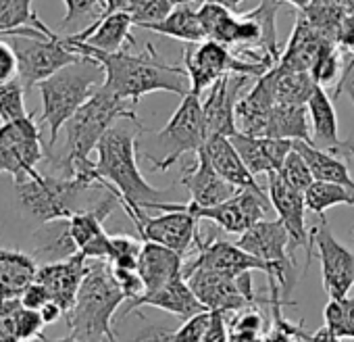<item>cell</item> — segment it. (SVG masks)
Segmentation results:
<instances>
[{
    "label": "cell",
    "mask_w": 354,
    "mask_h": 342,
    "mask_svg": "<svg viewBox=\"0 0 354 342\" xmlns=\"http://www.w3.org/2000/svg\"><path fill=\"white\" fill-rule=\"evenodd\" d=\"M63 38L80 55L96 59L104 67L102 86L131 105H138L142 96L152 92H171L184 98L192 90L186 65L165 63L152 44H146L144 53H129L127 48L119 53H102L69 36Z\"/></svg>",
    "instance_id": "obj_1"
},
{
    "label": "cell",
    "mask_w": 354,
    "mask_h": 342,
    "mask_svg": "<svg viewBox=\"0 0 354 342\" xmlns=\"http://www.w3.org/2000/svg\"><path fill=\"white\" fill-rule=\"evenodd\" d=\"M148 132L142 123L119 125L115 123L100 140L96 152V171L117 192L121 207L136 224L152 203H162L169 190H158L146 182L136 163L138 134Z\"/></svg>",
    "instance_id": "obj_2"
},
{
    "label": "cell",
    "mask_w": 354,
    "mask_h": 342,
    "mask_svg": "<svg viewBox=\"0 0 354 342\" xmlns=\"http://www.w3.org/2000/svg\"><path fill=\"white\" fill-rule=\"evenodd\" d=\"M119 119L140 121L129 100H123L100 86L65 123V154L53 156V152H48L46 161L63 169V176H71L77 167L94 163L90 159V152L98 148L102 136Z\"/></svg>",
    "instance_id": "obj_3"
},
{
    "label": "cell",
    "mask_w": 354,
    "mask_h": 342,
    "mask_svg": "<svg viewBox=\"0 0 354 342\" xmlns=\"http://www.w3.org/2000/svg\"><path fill=\"white\" fill-rule=\"evenodd\" d=\"M127 300L113 267L106 259H88V271L80 286L77 298L71 311L65 315L71 336L84 342H117L113 332V319Z\"/></svg>",
    "instance_id": "obj_4"
},
{
    "label": "cell",
    "mask_w": 354,
    "mask_h": 342,
    "mask_svg": "<svg viewBox=\"0 0 354 342\" xmlns=\"http://www.w3.org/2000/svg\"><path fill=\"white\" fill-rule=\"evenodd\" d=\"M104 84V67L82 55L80 61L59 69L50 78L38 84L42 96L40 123L48 127V146L53 148L59 140L61 129L73 117V113Z\"/></svg>",
    "instance_id": "obj_5"
},
{
    "label": "cell",
    "mask_w": 354,
    "mask_h": 342,
    "mask_svg": "<svg viewBox=\"0 0 354 342\" xmlns=\"http://www.w3.org/2000/svg\"><path fill=\"white\" fill-rule=\"evenodd\" d=\"M92 190H104L92 186L77 176H50L38 174L15 180L17 201L30 217L40 224L55 219H69L73 213L84 211V197Z\"/></svg>",
    "instance_id": "obj_6"
},
{
    "label": "cell",
    "mask_w": 354,
    "mask_h": 342,
    "mask_svg": "<svg viewBox=\"0 0 354 342\" xmlns=\"http://www.w3.org/2000/svg\"><path fill=\"white\" fill-rule=\"evenodd\" d=\"M152 136V146L156 152H144L142 156L154 171H167L188 152H198L209 138L201 94L188 92L167 125Z\"/></svg>",
    "instance_id": "obj_7"
},
{
    "label": "cell",
    "mask_w": 354,
    "mask_h": 342,
    "mask_svg": "<svg viewBox=\"0 0 354 342\" xmlns=\"http://www.w3.org/2000/svg\"><path fill=\"white\" fill-rule=\"evenodd\" d=\"M148 209L156 211H171L182 209L194 215L196 219L213 222L217 228H221L227 234H244L250 226H254L261 219L269 217L271 201L267 190H252V188H240L232 199L213 205V207H198L194 203H152ZM146 209V211H148Z\"/></svg>",
    "instance_id": "obj_8"
},
{
    "label": "cell",
    "mask_w": 354,
    "mask_h": 342,
    "mask_svg": "<svg viewBox=\"0 0 354 342\" xmlns=\"http://www.w3.org/2000/svg\"><path fill=\"white\" fill-rule=\"evenodd\" d=\"M238 244L273 267V278L269 280L279 284L281 294L288 300L300 273L296 255L290 253V234L286 226L279 219H261L240 234Z\"/></svg>",
    "instance_id": "obj_9"
},
{
    "label": "cell",
    "mask_w": 354,
    "mask_h": 342,
    "mask_svg": "<svg viewBox=\"0 0 354 342\" xmlns=\"http://www.w3.org/2000/svg\"><path fill=\"white\" fill-rule=\"evenodd\" d=\"M184 65L190 75V92L194 94L211 88L225 73H240L257 80L273 67V63L246 61L238 53H232L230 46H223L215 40L190 44V48L184 53Z\"/></svg>",
    "instance_id": "obj_10"
},
{
    "label": "cell",
    "mask_w": 354,
    "mask_h": 342,
    "mask_svg": "<svg viewBox=\"0 0 354 342\" xmlns=\"http://www.w3.org/2000/svg\"><path fill=\"white\" fill-rule=\"evenodd\" d=\"M50 146L44 144L40 123L34 113L26 119L0 123V174L15 180L36 176L38 165L46 161Z\"/></svg>",
    "instance_id": "obj_11"
},
{
    "label": "cell",
    "mask_w": 354,
    "mask_h": 342,
    "mask_svg": "<svg viewBox=\"0 0 354 342\" xmlns=\"http://www.w3.org/2000/svg\"><path fill=\"white\" fill-rule=\"evenodd\" d=\"M11 46L17 55L19 80L28 94L59 69L82 59L57 32L50 36H11Z\"/></svg>",
    "instance_id": "obj_12"
},
{
    "label": "cell",
    "mask_w": 354,
    "mask_h": 342,
    "mask_svg": "<svg viewBox=\"0 0 354 342\" xmlns=\"http://www.w3.org/2000/svg\"><path fill=\"white\" fill-rule=\"evenodd\" d=\"M313 246L321 265V282L329 298L348 296L354 288V251L342 244L327 226V219L321 217L319 224L310 230Z\"/></svg>",
    "instance_id": "obj_13"
},
{
    "label": "cell",
    "mask_w": 354,
    "mask_h": 342,
    "mask_svg": "<svg viewBox=\"0 0 354 342\" xmlns=\"http://www.w3.org/2000/svg\"><path fill=\"white\" fill-rule=\"evenodd\" d=\"M267 195H269L273 211L277 213V219L286 226L290 234V253L296 255V251L302 249L306 255V261H304V269H306L310 265L315 246H313V234L304 222V215L308 209L304 195L294 190L288 182H283L277 171L267 176Z\"/></svg>",
    "instance_id": "obj_14"
},
{
    "label": "cell",
    "mask_w": 354,
    "mask_h": 342,
    "mask_svg": "<svg viewBox=\"0 0 354 342\" xmlns=\"http://www.w3.org/2000/svg\"><path fill=\"white\" fill-rule=\"evenodd\" d=\"M196 257L184 263V278L192 276L198 269H215L227 273H242V271H263L267 278H273V267L263 259L244 251L238 242L232 244L219 238H198L196 240Z\"/></svg>",
    "instance_id": "obj_15"
},
{
    "label": "cell",
    "mask_w": 354,
    "mask_h": 342,
    "mask_svg": "<svg viewBox=\"0 0 354 342\" xmlns=\"http://www.w3.org/2000/svg\"><path fill=\"white\" fill-rule=\"evenodd\" d=\"M198 222L201 219H196L188 211L171 209V211H160V215L156 217H150L144 213L133 226H136L140 240H150V242L169 246L186 257L192 244H196V240L201 238Z\"/></svg>",
    "instance_id": "obj_16"
},
{
    "label": "cell",
    "mask_w": 354,
    "mask_h": 342,
    "mask_svg": "<svg viewBox=\"0 0 354 342\" xmlns=\"http://www.w3.org/2000/svg\"><path fill=\"white\" fill-rule=\"evenodd\" d=\"M252 78L240 73L221 75L211 88L207 98L203 100V113L209 136H234L238 132L236 125V107L244 96L246 84Z\"/></svg>",
    "instance_id": "obj_17"
},
{
    "label": "cell",
    "mask_w": 354,
    "mask_h": 342,
    "mask_svg": "<svg viewBox=\"0 0 354 342\" xmlns=\"http://www.w3.org/2000/svg\"><path fill=\"white\" fill-rule=\"evenodd\" d=\"M186 280L192 286L198 300L209 311H221V313L232 315L244 307H252V303L246 298V294L240 288L238 273L198 269L192 276H188Z\"/></svg>",
    "instance_id": "obj_18"
},
{
    "label": "cell",
    "mask_w": 354,
    "mask_h": 342,
    "mask_svg": "<svg viewBox=\"0 0 354 342\" xmlns=\"http://www.w3.org/2000/svg\"><path fill=\"white\" fill-rule=\"evenodd\" d=\"M308 119H310V142L317 148L329 150L342 159H354V146L339 138L337 132V115L333 109V98L325 90V86H317L313 96L306 102Z\"/></svg>",
    "instance_id": "obj_19"
},
{
    "label": "cell",
    "mask_w": 354,
    "mask_h": 342,
    "mask_svg": "<svg viewBox=\"0 0 354 342\" xmlns=\"http://www.w3.org/2000/svg\"><path fill=\"white\" fill-rule=\"evenodd\" d=\"M86 271H88V257L77 253L63 261L42 263L38 267L36 282H40L48 290L50 298L55 303H59L67 315L77 298V292H80Z\"/></svg>",
    "instance_id": "obj_20"
},
{
    "label": "cell",
    "mask_w": 354,
    "mask_h": 342,
    "mask_svg": "<svg viewBox=\"0 0 354 342\" xmlns=\"http://www.w3.org/2000/svg\"><path fill=\"white\" fill-rule=\"evenodd\" d=\"M140 307H154V309H160L165 313H171L175 317H180V319H190L192 315L209 311L198 300V296L194 294L192 286L188 284V280L184 276H177L175 280H171L167 286H162L156 292L142 294L140 298L129 300V305L121 313V319L127 317L131 311H136Z\"/></svg>",
    "instance_id": "obj_21"
},
{
    "label": "cell",
    "mask_w": 354,
    "mask_h": 342,
    "mask_svg": "<svg viewBox=\"0 0 354 342\" xmlns=\"http://www.w3.org/2000/svg\"><path fill=\"white\" fill-rule=\"evenodd\" d=\"M275 65L257 78L254 86L240 98L236 107V119L240 123V132L252 136H265L271 111L275 107Z\"/></svg>",
    "instance_id": "obj_22"
},
{
    "label": "cell",
    "mask_w": 354,
    "mask_h": 342,
    "mask_svg": "<svg viewBox=\"0 0 354 342\" xmlns=\"http://www.w3.org/2000/svg\"><path fill=\"white\" fill-rule=\"evenodd\" d=\"M236 150L240 152L246 167L254 176L259 174H275L281 169L288 152L294 148L292 140L286 138H271V136H252L244 132H236L232 136Z\"/></svg>",
    "instance_id": "obj_23"
},
{
    "label": "cell",
    "mask_w": 354,
    "mask_h": 342,
    "mask_svg": "<svg viewBox=\"0 0 354 342\" xmlns=\"http://www.w3.org/2000/svg\"><path fill=\"white\" fill-rule=\"evenodd\" d=\"M180 182L190 192V203H194L198 207L219 205V203L232 199L240 190L217 174L203 148L196 152V163L192 167L184 169V176Z\"/></svg>",
    "instance_id": "obj_24"
},
{
    "label": "cell",
    "mask_w": 354,
    "mask_h": 342,
    "mask_svg": "<svg viewBox=\"0 0 354 342\" xmlns=\"http://www.w3.org/2000/svg\"><path fill=\"white\" fill-rule=\"evenodd\" d=\"M184 255L177 251L144 240L142 253L138 259V273L144 282V294L156 292L167 286L177 276H184Z\"/></svg>",
    "instance_id": "obj_25"
},
{
    "label": "cell",
    "mask_w": 354,
    "mask_h": 342,
    "mask_svg": "<svg viewBox=\"0 0 354 342\" xmlns=\"http://www.w3.org/2000/svg\"><path fill=\"white\" fill-rule=\"evenodd\" d=\"M205 154L209 156L211 165L217 174L227 180L236 188H252V190H267L257 182V176L246 167L240 152L236 150L230 136H209L205 146Z\"/></svg>",
    "instance_id": "obj_26"
},
{
    "label": "cell",
    "mask_w": 354,
    "mask_h": 342,
    "mask_svg": "<svg viewBox=\"0 0 354 342\" xmlns=\"http://www.w3.org/2000/svg\"><path fill=\"white\" fill-rule=\"evenodd\" d=\"M133 19L129 13H113L98 17L90 26H86L82 32L71 34L69 38L77 42H86L88 46L102 51V53H119L125 51V46H133L136 40L131 38Z\"/></svg>",
    "instance_id": "obj_27"
},
{
    "label": "cell",
    "mask_w": 354,
    "mask_h": 342,
    "mask_svg": "<svg viewBox=\"0 0 354 342\" xmlns=\"http://www.w3.org/2000/svg\"><path fill=\"white\" fill-rule=\"evenodd\" d=\"M38 267L34 255L0 244V298H21L26 288L36 282Z\"/></svg>",
    "instance_id": "obj_28"
},
{
    "label": "cell",
    "mask_w": 354,
    "mask_h": 342,
    "mask_svg": "<svg viewBox=\"0 0 354 342\" xmlns=\"http://www.w3.org/2000/svg\"><path fill=\"white\" fill-rule=\"evenodd\" d=\"M331 42L333 40L319 34L306 19H302L298 15L294 32H292L288 46L279 59V65L288 67V69H310V65L319 57V53Z\"/></svg>",
    "instance_id": "obj_29"
},
{
    "label": "cell",
    "mask_w": 354,
    "mask_h": 342,
    "mask_svg": "<svg viewBox=\"0 0 354 342\" xmlns=\"http://www.w3.org/2000/svg\"><path fill=\"white\" fill-rule=\"evenodd\" d=\"M77 246L73 242L69 219H55L42 224L34 234V259L42 263H55L77 255Z\"/></svg>",
    "instance_id": "obj_30"
},
{
    "label": "cell",
    "mask_w": 354,
    "mask_h": 342,
    "mask_svg": "<svg viewBox=\"0 0 354 342\" xmlns=\"http://www.w3.org/2000/svg\"><path fill=\"white\" fill-rule=\"evenodd\" d=\"M142 30H148V32H154L173 40H182L186 44H201L207 40L205 30L198 19V9L190 0H184V3L177 5L162 21L148 24Z\"/></svg>",
    "instance_id": "obj_31"
},
{
    "label": "cell",
    "mask_w": 354,
    "mask_h": 342,
    "mask_svg": "<svg viewBox=\"0 0 354 342\" xmlns=\"http://www.w3.org/2000/svg\"><path fill=\"white\" fill-rule=\"evenodd\" d=\"M50 34L53 30L34 11V0H0V38Z\"/></svg>",
    "instance_id": "obj_32"
},
{
    "label": "cell",
    "mask_w": 354,
    "mask_h": 342,
    "mask_svg": "<svg viewBox=\"0 0 354 342\" xmlns=\"http://www.w3.org/2000/svg\"><path fill=\"white\" fill-rule=\"evenodd\" d=\"M294 148L304 156V161L308 163L315 182H329V184H339L346 186L350 190H354V180L348 171V165L344 163L342 156L317 148L313 142H304V140H296Z\"/></svg>",
    "instance_id": "obj_33"
},
{
    "label": "cell",
    "mask_w": 354,
    "mask_h": 342,
    "mask_svg": "<svg viewBox=\"0 0 354 342\" xmlns=\"http://www.w3.org/2000/svg\"><path fill=\"white\" fill-rule=\"evenodd\" d=\"M271 138H286V140H304L310 142V119L306 105H292V102H275L267 134Z\"/></svg>",
    "instance_id": "obj_34"
},
{
    "label": "cell",
    "mask_w": 354,
    "mask_h": 342,
    "mask_svg": "<svg viewBox=\"0 0 354 342\" xmlns=\"http://www.w3.org/2000/svg\"><path fill=\"white\" fill-rule=\"evenodd\" d=\"M198 19L207 40H215L223 46H236L238 40V15L232 9L217 3H203L198 7Z\"/></svg>",
    "instance_id": "obj_35"
},
{
    "label": "cell",
    "mask_w": 354,
    "mask_h": 342,
    "mask_svg": "<svg viewBox=\"0 0 354 342\" xmlns=\"http://www.w3.org/2000/svg\"><path fill=\"white\" fill-rule=\"evenodd\" d=\"M319 84L308 69H288L279 63L275 65V100L306 105Z\"/></svg>",
    "instance_id": "obj_36"
},
{
    "label": "cell",
    "mask_w": 354,
    "mask_h": 342,
    "mask_svg": "<svg viewBox=\"0 0 354 342\" xmlns=\"http://www.w3.org/2000/svg\"><path fill=\"white\" fill-rule=\"evenodd\" d=\"M308 211L317 213L319 219L325 217V213L331 207L337 205H348L354 207V190L339 186V184H329V182H313V186L304 195Z\"/></svg>",
    "instance_id": "obj_37"
},
{
    "label": "cell",
    "mask_w": 354,
    "mask_h": 342,
    "mask_svg": "<svg viewBox=\"0 0 354 342\" xmlns=\"http://www.w3.org/2000/svg\"><path fill=\"white\" fill-rule=\"evenodd\" d=\"M325 327L344 340H354V296L329 298L323 311Z\"/></svg>",
    "instance_id": "obj_38"
},
{
    "label": "cell",
    "mask_w": 354,
    "mask_h": 342,
    "mask_svg": "<svg viewBox=\"0 0 354 342\" xmlns=\"http://www.w3.org/2000/svg\"><path fill=\"white\" fill-rule=\"evenodd\" d=\"M26 86L19 78L7 84H0V121H19L30 115L26 107Z\"/></svg>",
    "instance_id": "obj_39"
},
{
    "label": "cell",
    "mask_w": 354,
    "mask_h": 342,
    "mask_svg": "<svg viewBox=\"0 0 354 342\" xmlns=\"http://www.w3.org/2000/svg\"><path fill=\"white\" fill-rule=\"evenodd\" d=\"M277 174L281 176L283 182H288L294 190H298L302 195H306V190L315 182L308 163L304 161V156L296 148H292L288 152V156H286V161H283V165H281V169L277 171Z\"/></svg>",
    "instance_id": "obj_40"
},
{
    "label": "cell",
    "mask_w": 354,
    "mask_h": 342,
    "mask_svg": "<svg viewBox=\"0 0 354 342\" xmlns=\"http://www.w3.org/2000/svg\"><path fill=\"white\" fill-rule=\"evenodd\" d=\"M144 240H138L127 234H111V255L109 263L113 267H123V269H138V259L142 253Z\"/></svg>",
    "instance_id": "obj_41"
},
{
    "label": "cell",
    "mask_w": 354,
    "mask_h": 342,
    "mask_svg": "<svg viewBox=\"0 0 354 342\" xmlns=\"http://www.w3.org/2000/svg\"><path fill=\"white\" fill-rule=\"evenodd\" d=\"M342 67H344V63H342V51L337 48L335 42H331V44H327L319 53V57L313 61V65H310L308 71H310V75L315 78V82L319 86H329L337 75H342Z\"/></svg>",
    "instance_id": "obj_42"
},
{
    "label": "cell",
    "mask_w": 354,
    "mask_h": 342,
    "mask_svg": "<svg viewBox=\"0 0 354 342\" xmlns=\"http://www.w3.org/2000/svg\"><path fill=\"white\" fill-rule=\"evenodd\" d=\"M180 3H184V0H138L131 11L133 26L144 28L148 24H158Z\"/></svg>",
    "instance_id": "obj_43"
},
{
    "label": "cell",
    "mask_w": 354,
    "mask_h": 342,
    "mask_svg": "<svg viewBox=\"0 0 354 342\" xmlns=\"http://www.w3.org/2000/svg\"><path fill=\"white\" fill-rule=\"evenodd\" d=\"M65 3V19L61 24L63 30L80 24V21H96L102 15V7H104V0H63ZM88 24V26H90Z\"/></svg>",
    "instance_id": "obj_44"
},
{
    "label": "cell",
    "mask_w": 354,
    "mask_h": 342,
    "mask_svg": "<svg viewBox=\"0 0 354 342\" xmlns=\"http://www.w3.org/2000/svg\"><path fill=\"white\" fill-rule=\"evenodd\" d=\"M44 325H46V321H44L40 311L30 309L24 303H19V307H17V332H19L21 342H34V340L42 338Z\"/></svg>",
    "instance_id": "obj_45"
},
{
    "label": "cell",
    "mask_w": 354,
    "mask_h": 342,
    "mask_svg": "<svg viewBox=\"0 0 354 342\" xmlns=\"http://www.w3.org/2000/svg\"><path fill=\"white\" fill-rule=\"evenodd\" d=\"M213 311H203L198 315H192L190 319H184V323L175 330L173 342H203L211 327Z\"/></svg>",
    "instance_id": "obj_46"
},
{
    "label": "cell",
    "mask_w": 354,
    "mask_h": 342,
    "mask_svg": "<svg viewBox=\"0 0 354 342\" xmlns=\"http://www.w3.org/2000/svg\"><path fill=\"white\" fill-rule=\"evenodd\" d=\"M21 298H0V342H21L17 332V307Z\"/></svg>",
    "instance_id": "obj_47"
},
{
    "label": "cell",
    "mask_w": 354,
    "mask_h": 342,
    "mask_svg": "<svg viewBox=\"0 0 354 342\" xmlns=\"http://www.w3.org/2000/svg\"><path fill=\"white\" fill-rule=\"evenodd\" d=\"M15 78H19L17 55H15L11 42L7 44V42L0 40V84H7Z\"/></svg>",
    "instance_id": "obj_48"
},
{
    "label": "cell",
    "mask_w": 354,
    "mask_h": 342,
    "mask_svg": "<svg viewBox=\"0 0 354 342\" xmlns=\"http://www.w3.org/2000/svg\"><path fill=\"white\" fill-rule=\"evenodd\" d=\"M339 94H346L352 100V105H354V53L348 55V59L344 61V67H342V75L337 80V86H335V90L329 96L335 100Z\"/></svg>",
    "instance_id": "obj_49"
},
{
    "label": "cell",
    "mask_w": 354,
    "mask_h": 342,
    "mask_svg": "<svg viewBox=\"0 0 354 342\" xmlns=\"http://www.w3.org/2000/svg\"><path fill=\"white\" fill-rule=\"evenodd\" d=\"M173 338H175V330L173 327L160 325V323H150L148 327L140 330L127 342H173Z\"/></svg>",
    "instance_id": "obj_50"
},
{
    "label": "cell",
    "mask_w": 354,
    "mask_h": 342,
    "mask_svg": "<svg viewBox=\"0 0 354 342\" xmlns=\"http://www.w3.org/2000/svg\"><path fill=\"white\" fill-rule=\"evenodd\" d=\"M294 338L296 340H300V342H344V338H339V336H335L329 327H319L317 332H306L304 327H302V323H294Z\"/></svg>",
    "instance_id": "obj_51"
},
{
    "label": "cell",
    "mask_w": 354,
    "mask_h": 342,
    "mask_svg": "<svg viewBox=\"0 0 354 342\" xmlns=\"http://www.w3.org/2000/svg\"><path fill=\"white\" fill-rule=\"evenodd\" d=\"M48 300H53V298H50L48 290H46L40 282L30 284V286L26 288V292L21 294V303H24L26 307H30V309H36V311H40Z\"/></svg>",
    "instance_id": "obj_52"
},
{
    "label": "cell",
    "mask_w": 354,
    "mask_h": 342,
    "mask_svg": "<svg viewBox=\"0 0 354 342\" xmlns=\"http://www.w3.org/2000/svg\"><path fill=\"white\" fill-rule=\"evenodd\" d=\"M138 0H104V7H102V15H113V13H129L133 11Z\"/></svg>",
    "instance_id": "obj_53"
},
{
    "label": "cell",
    "mask_w": 354,
    "mask_h": 342,
    "mask_svg": "<svg viewBox=\"0 0 354 342\" xmlns=\"http://www.w3.org/2000/svg\"><path fill=\"white\" fill-rule=\"evenodd\" d=\"M40 313H42L44 321H46V325H48V323H55L59 317H63V315H65L63 307H61L59 303H55V300H48V303L40 309Z\"/></svg>",
    "instance_id": "obj_54"
},
{
    "label": "cell",
    "mask_w": 354,
    "mask_h": 342,
    "mask_svg": "<svg viewBox=\"0 0 354 342\" xmlns=\"http://www.w3.org/2000/svg\"><path fill=\"white\" fill-rule=\"evenodd\" d=\"M190 3H198V5H203V3H217V5H223V7H227V9H238V5L242 3V0H190Z\"/></svg>",
    "instance_id": "obj_55"
},
{
    "label": "cell",
    "mask_w": 354,
    "mask_h": 342,
    "mask_svg": "<svg viewBox=\"0 0 354 342\" xmlns=\"http://www.w3.org/2000/svg\"><path fill=\"white\" fill-rule=\"evenodd\" d=\"M38 342H84V340H80V338H75V336H65V338H57V340H50V338H46V336H42V338H38ZM102 342H111V340H102Z\"/></svg>",
    "instance_id": "obj_56"
},
{
    "label": "cell",
    "mask_w": 354,
    "mask_h": 342,
    "mask_svg": "<svg viewBox=\"0 0 354 342\" xmlns=\"http://www.w3.org/2000/svg\"><path fill=\"white\" fill-rule=\"evenodd\" d=\"M281 3H288V5L296 7L298 11H302V9H306L313 3V0H281Z\"/></svg>",
    "instance_id": "obj_57"
},
{
    "label": "cell",
    "mask_w": 354,
    "mask_h": 342,
    "mask_svg": "<svg viewBox=\"0 0 354 342\" xmlns=\"http://www.w3.org/2000/svg\"><path fill=\"white\" fill-rule=\"evenodd\" d=\"M342 7L346 15H354V0H342Z\"/></svg>",
    "instance_id": "obj_58"
},
{
    "label": "cell",
    "mask_w": 354,
    "mask_h": 342,
    "mask_svg": "<svg viewBox=\"0 0 354 342\" xmlns=\"http://www.w3.org/2000/svg\"><path fill=\"white\" fill-rule=\"evenodd\" d=\"M352 236H354V232H352Z\"/></svg>",
    "instance_id": "obj_59"
}]
</instances>
